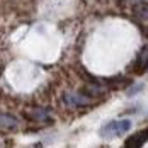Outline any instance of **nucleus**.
<instances>
[{"instance_id":"7","label":"nucleus","mask_w":148,"mask_h":148,"mask_svg":"<svg viewBox=\"0 0 148 148\" xmlns=\"http://www.w3.org/2000/svg\"><path fill=\"white\" fill-rule=\"evenodd\" d=\"M31 118L34 121H39V123H45L49 119V111L48 109H32L31 111Z\"/></svg>"},{"instance_id":"2","label":"nucleus","mask_w":148,"mask_h":148,"mask_svg":"<svg viewBox=\"0 0 148 148\" xmlns=\"http://www.w3.org/2000/svg\"><path fill=\"white\" fill-rule=\"evenodd\" d=\"M63 101L72 106V107H82V106H90L92 99H90L89 94H82V92H72V94H65L63 95Z\"/></svg>"},{"instance_id":"1","label":"nucleus","mask_w":148,"mask_h":148,"mask_svg":"<svg viewBox=\"0 0 148 148\" xmlns=\"http://www.w3.org/2000/svg\"><path fill=\"white\" fill-rule=\"evenodd\" d=\"M131 130V121L130 119H118V121H111L107 123L106 126L101 128V136L106 140H111V138H116V136H123Z\"/></svg>"},{"instance_id":"3","label":"nucleus","mask_w":148,"mask_h":148,"mask_svg":"<svg viewBox=\"0 0 148 148\" xmlns=\"http://www.w3.org/2000/svg\"><path fill=\"white\" fill-rule=\"evenodd\" d=\"M147 68H148V46H145V48L140 51L136 61H134V72H136V73H143Z\"/></svg>"},{"instance_id":"5","label":"nucleus","mask_w":148,"mask_h":148,"mask_svg":"<svg viewBox=\"0 0 148 148\" xmlns=\"http://www.w3.org/2000/svg\"><path fill=\"white\" fill-rule=\"evenodd\" d=\"M136 19L143 24V27L148 34V5H141V7H136Z\"/></svg>"},{"instance_id":"6","label":"nucleus","mask_w":148,"mask_h":148,"mask_svg":"<svg viewBox=\"0 0 148 148\" xmlns=\"http://www.w3.org/2000/svg\"><path fill=\"white\" fill-rule=\"evenodd\" d=\"M147 140L143 138V134H141V131L138 134H134V136H131L128 141H126V145H124V148H141V145L145 143Z\"/></svg>"},{"instance_id":"4","label":"nucleus","mask_w":148,"mask_h":148,"mask_svg":"<svg viewBox=\"0 0 148 148\" xmlns=\"http://www.w3.org/2000/svg\"><path fill=\"white\" fill-rule=\"evenodd\" d=\"M17 126H19V121H17L14 116L0 112V128H5V130H15Z\"/></svg>"},{"instance_id":"8","label":"nucleus","mask_w":148,"mask_h":148,"mask_svg":"<svg viewBox=\"0 0 148 148\" xmlns=\"http://www.w3.org/2000/svg\"><path fill=\"white\" fill-rule=\"evenodd\" d=\"M141 89H143V85H136V87H133V89L128 90V94H130V95H133V94H136L138 90H141Z\"/></svg>"}]
</instances>
